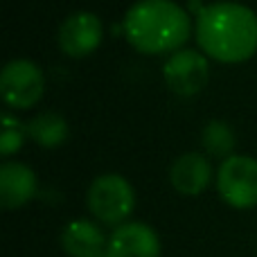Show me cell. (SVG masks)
I'll list each match as a JSON object with an SVG mask.
<instances>
[{
	"label": "cell",
	"instance_id": "cell-6",
	"mask_svg": "<svg viewBox=\"0 0 257 257\" xmlns=\"http://www.w3.org/2000/svg\"><path fill=\"white\" fill-rule=\"evenodd\" d=\"M163 79L178 97H194L210 79L208 57L199 50H178L165 61Z\"/></svg>",
	"mask_w": 257,
	"mask_h": 257
},
{
	"label": "cell",
	"instance_id": "cell-2",
	"mask_svg": "<svg viewBox=\"0 0 257 257\" xmlns=\"http://www.w3.org/2000/svg\"><path fill=\"white\" fill-rule=\"evenodd\" d=\"M122 32L142 54H174L190 39V12L174 0H138L124 14Z\"/></svg>",
	"mask_w": 257,
	"mask_h": 257
},
{
	"label": "cell",
	"instance_id": "cell-7",
	"mask_svg": "<svg viewBox=\"0 0 257 257\" xmlns=\"http://www.w3.org/2000/svg\"><path fill=\"white\" fill-rule=\"evenodd\" d=\"M104 25L97 14L93 12H72L59 27V48L66 57L84 59L90 57L95 50L102 45Z\"/></svg>",
	"mask_w": 257,
	"mask_h": 257
},
{
	"label": "cell",
	"instance_id": "cell-1",
	"mask_svg": "<svg viewBox=\"0 0 257 257\" xmlns=\"http://www.w3.org/2000/svg\"><path fill=\"white\" fill-rule=\"evenodd\" d=\"M196 43L205 57L244 63L257 52V16L241 3H212L196 14Z\"/></svg>",
	"mask_w": 257,
	"mask_h": 257
},
{
	"label": "cell",
	"instance_id": "cell-8",
	"mask_svg": "<svg viewBox=\"0 0 257 257\" xmlns=\"http://www.w3.org/2000/svg\"><path fill=\"white\" fill-rule=\"evenodd\" d=\"M108 257H160V237L149 223L126 221L113 230L106 246Z\"/></svg>",
	"mask_w": 257,
	"mask_h": 257
},
{
	"label": "cell",
	"instance_id": "cell-12",
	"mask_svg": "<svg viewBox=\"0 0 257 257\" xmlns=\"http://www.w3.org/2000/svg\"><path fill=\"white\" fill-rule=\"evenodd\" d=\"M68 136H70L68 120L54 111L39 113L27 122V138L43 149H57L68 140Z\"/></svg>",
	"mask_w": 257,
	"mask_h": 257
},
{
	"label": "cell",
	"instance_id": "cell-11",
	"mask_svg": "<svg viewBox=\"0 0 257 257\" xmlns=\"http://www.w3.org/2000/svg\"><path fill=\"white\" fill-rule=\"evenodd\" d=\"M108 239L90 219H72L61 232V248L68 257H99L106 253Z\"/></svg>",
	"mask_w": 257,
	"mask_h": 257
},
{
	"label": "cell",
	"instance_id": "cell-15",
	"mask_svg": "<svg viewBox=\"0 0 257 257\" xmlns=\"http://www.w3.org/2000/svg\"><path fill=\"white\" fill-rule=\"evenodd\" d=\"M99 257H108V255H106V253H104V255H99Z\"/></svg>",
	"mask_w": 257,
	"mask_h": 257
},
{
	"label": "cell",
	"instance_id": "cell-13",
	"mask_svg": "<svg viewBox=\"0 0 257 257\" xmlns=\"http://www.w3.org/2000/svg\"><path fill=\"white\" fill-rule=\"evenodd\" d=\"M201 145H203L205 154L212 158L228 160L230 156H235L237 147V136L232 131V126L223 120H210L201 131Z\"/></svg>",
	"mask_w": 257,
	"mask_h": 257
},
{
	"label": "cell",
	"instance_id": "cell-3",
	"mask_svg": "<svg viewBox=\"0 0 257 257\" xmlns=\"http://www.w3.org/2000/svg\"><path fill=\"white\" fill-rule=\"evenodd\" d=\"M86 208L106 226H122L136 208L133 185L122 174H102L88 185Z\"/></svg>",
	"mask_w": 257,
	"mask_h": 257
},
{
	"label": "cell",
	"instance_id": "cell-9",
	"mask_svg": "<svg viewBox=\"0 0 257 257\" xmlns=\"http://www.w3.org/2000/svg\"><path fill=\"white\" fill-rule=\"evenodd\" d=\"M214 172L208 156L199 151H187L178 156L169 167V183L183 196H199L208 190Z\"/></svg>",
	"mask_w": 257,
	"mask_h": 257
},
{
	"label": "cell",
	"instance_id": "cell-4",
	"mask_svg": "<svg viewBox=\"0 0 257 257\" xmlns=\"http://www.w3.org/2000/svg\"><path fill=\"white\" fill-rule=\"evenodd\" d=\"M45 93V77L39 63L30 59H12L0 72V95L14 111H27L41 102Z\"/></svg>",
	"mask_w": 257,
	"mask_h": 257
},
{
	"label": "cell",
	"instance_id": "cell-10",
	"mask_svg": "<svg viewBox=\"0 0 257 257\" xmlns=\"http://www.w3.org/2000/svg\"><path fill=\"white\" fill-rule=\"evenodd\" d=\"M39 192V181L32 167L18 160H5L0 165V205L5 210H18L27 205Z\"/></svg>",
	"mask_w": 257,
	"mask_h": 257
},
{
	"label": "cell",
	"instance_id": "cell-14",
	"mask_svg": "<svg viewBox=\"0 0 257 257\" xmlns=\"http://www.w3.org/2000/svg\"><path fill=\"white\" fill-rule=\"evenodd\" d=\"M27 138V124H23L21 120L12 115V113H3V133H0V154L3 158L14 156L23 145H25Z\"/></svg>",
	"mask_w": 257,
	"mask_h": 257
},
{
	"label": "cell",
	"instance_id": "cell-5",
	"mask_svg": "<svg viewBox=\"0 0 257 257\" xmlns=\"http://www.w3.org/2000/svg\"><path fill=\"white\" fill-rule=\"evenodd\" d=\"M217 192L235 210H250L257 205V160L250 156H230L219 165Z\"/></svg>",
	"mask_w": 257,
	"mask_h": 257
}]
</instances>
